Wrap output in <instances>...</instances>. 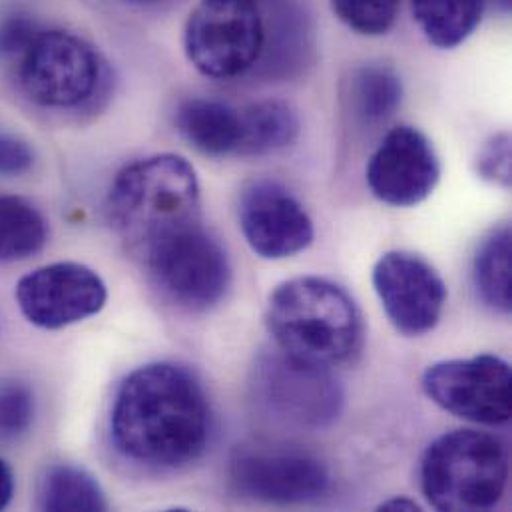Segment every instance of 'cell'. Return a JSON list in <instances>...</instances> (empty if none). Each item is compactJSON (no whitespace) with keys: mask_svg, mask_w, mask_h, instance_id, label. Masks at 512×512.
<instances>
[{"mask_svg":"<svg viewBox=\"0 0 512 512\" xmlns=\"http://www.w3.org/2000/svg\"><path fill=\"white\" fill-rule=\"evenodd\" d=\"M214 415L200 379L184 365L160 361L132 371L118 387L110 437L130 463L176 471L202 459Z\"/></svg>","mask_w":512,"mask_h":512,"instance_id":"6da1fadb","label":"cell"},{"mask_svg":"<svg viewBox=\"0 0 512 512\" xmlns=\"http://www.w3.org/2000/svg\"><path fill=\"white\" fill-rule=\"evenodd\" d=\"M265 323L277 349L329 369L355 361L365 341L363 317L353 297L315 275L283 281L269 295Z\"/></svg>","mask_w":512,"mask_h":512,"instance_id":"7a4b0ae2","label":"cell"},{"mask_svg":"<svg viewBox=\"0 0 512 512\" xmlns=\"http://www.w3.org/2000/svg\"><path fill=\"white\" fill-rule=\"evenodd\" d=\"M116 234L140 256L160 238L200 222V182L192 164L158 154L126 166L108 194Z\"/></svg>","mask_w":512,"mask_h":512,"instance_id":"3957f363","label":"cell"},{"mask_svg":"<svg viewBox=\"0 0 512 512\" xmlns=\"http://www.w3.org/2000/svg\"><path fill=\"white\" fill-rule=\"evenodd\" d=\"M507 483V449L483 431L445 433L429 445L421 461V489L437 511H489L503 499Z\"/></svg>","mask_w":512,"mask_h":512,"instance_id":"277c9868","label":"cell"},{"mask_svg":"<svg viewBox=\"0 0 512 512\" xmlns=\"http://www.w3.org/2000/svg\"><path fill=\"white\" fill-rule=\"evenodd\" d=\"M16 78L30 102L74 110L92 106L104 94L108 68L84 38L60 28H40L16 60Z\"/></svg>","mask_w":512,"mask_h":512,"instance_id":"5b68a950","label":"cell"},{"mask_svg":"<svg viewBox=\"0 0 512 512\" xmlns=\"http://www.w3.org/2000/svg\"><path fill=\"white\" fill-rule=\"evenodd\" d=\"M252 385L259 409L295 431L325 429L343 411L345 395L333 371L299 361L281 349L257 357Z\"/></svg>","mask_w":512,"mask_h":512,"instance_id":"8992f818","label":"cell"},{"mask_svg":"<svg viewBox=\"0 0 512 512\" xmlns=\"http://www.w3.org/2000/svg\"><path fill=\"white\" fill-rule=\"evenodd\" d=\"M265 16L257 0H200L184 28L190 64L204 76L230 80L261 60Z\"/></svg>","mask_w":512,"mask_h":512,"instance_id":"52a82bcc","label":"cell"},{"mask_svg":"<svg viewBox=\"0 0 512 512\" xmlns=\"http://www.w3.org/2000/svg\"><path fill=\"white\" fill-rule=\"evenodd\" d=\"M142 257L162 293L188 311L216 307L232 285L230 257L200 222L160 238Z\"/></svg>","mask_w":512,"mask_h":512,"instance_id":"ba28073f","label":"cell"},{"mask_svg":"<svg viewBox=\"0 0 512 512\" xmlns=\"http://www.w3.org/2000/svg\"><path fill=\"white\" fill-rule=\"evenodd\" d=\"M427 397L443 411L479 425H505L511 419V365L497 355L449 359L423 375Z\"/></svg>","mask_w":512,"mask_h":512,"instance_id":"9c48e42d","label":"cell"},{"mask_svg":"<svg viewBox=\"0 0 512 512\" xmlns=\"http://www.w3.org/2000/svg\"><path fill=\"white\" fill-rule=\"evenodd\" d=\"M22 315L40 329H62L100 313L108 299L104 279L88 265L58 261L26 273L14 291Z\"/></svg>","mask_w":512,"mask_h":512,"instance_id":"30bf717a","label":"cell"},{"mask_svg":"<svg viewBox=\"0 0 512 512\" xmlns=\"http://www.w3.org/2000/svg\"><path fill=\"white\" fill-rule=\"evenodd\" d=\"M230 481L242 497L277 507L307 505L329 491V471L317 457L283 449H238Z\"/></svg>","mask_w":512,"mask_h":512,"instance_id":"8fae6325","label":"cell"},{"mask_svg":"<svg viewBox=\"0 0 512 512\" xmlns=\"http://www.w3.org/2000/svg\"><path fill=\"white\" fill-rule=\"evenodd\" d=\"M373 287L393 327L407 337L433 331L445 311L447 285L413 252H387L373 267Z\"/></svg>","mask_w":512,"mask_h":512,"instance_id":"7c38bea8","label":"cell"},{"mask_svg":"<svg viewBox=\"0 0 512 512\" xmlns=\"http://www.w3.org/2000/svg\"><path fill=\"white\" fill-rule=\"evenodd\" d=\"M367 186L377 200L395 208L425 202L441 180V162L431 140L413 126L385 134L365 170Z\"/></svg>","mask_w":512,"mask_h":512,"instance_id":"4fadbf2b","label":"cell"},{"mask_svg":"<svg viewBox=\"0 0 512 512\" xmlns=\"http://www.w3.org/2000/svg\"><path fill=\"white\" fill-rule=\"evenodd\" d=\"M240 228L263 259H285L305 252L315 238L313 220L303 204L279 182L259 180L240 198Z\"/></svg>","mask_w":512,"mask_h":512,"instance_id":"5bb4252c","label":"cell"},{"mask_svg":"<svg viewBox=\"0 0 512 512\" xmlns=\"http://www.w3.org/2000/svg\"><path fill=\"white\" fill-rule=\"evenodd\" d=\"M184 140L204 156H238L242 146V112L220 100L190 98L176 112Z\"/></svg>","mask_w":512,"mask_h":512,"instance_id":"9a60e30c","label":"cell"},{"mask_svg":"<svg viewBox=\"0 0 512 512\" xmlns=\"http://www.w3.org/2000/svg\"><path fill=\"white\" fill-rule=\"evenodd\" d=\"M401 100V78L389 66L367 64L351 74L347 102L357 124L369 128L385 124L397 112Z\"/></svg>","mask_w":512,"mask_h":512,"instance_id":"2e32d148","label":"cell"},{"mask_svg":"<svg viewBox=\"0 0 512 512\" xmlns=\"http://www.w3.org/2000/svg\"><path fill=\"white\" fill-rule=\"evenodd\" d=\"M487 0H411L425 38L443 50L463 44L479 26Z\"/></svg>","mask_w":512,"mask_h":512,"instance_id":"e0dca14e","label":"cell"},{"mask_svg":"<svg viewBox=\"0 0 512 512\" xmlns=\"http://www.w3.org/2000/svg\"><path fill=\"white\" fill-rule=\"evenodd\" d=\"M242 112V146L238 156H267L291 146L299 136L297 112L281 100L250 104Z\"/></svg>","mask_w":512,"mask_h":512,"instance_id":"ac0fdd59","label":"cell"},{"mask_svg":"<svg viewBox=\"0 0 512 512\" xmlns=\"http://www.w3.org/2000/svg\"><path fill=\"white\" fill-rule=\"evenodd\" d=\"M38 509L42 511L102 512L108 509L100 483L74 465H52L38 483Z\"/></svg>","mask_w":512,"mask_h":512,"instance_id":"d6986e66","label":"cell"},{"mask_svg":"<svg viewBox=\"0 0 512 512\" xmlns=\"http://www.w3.org/2000/svg\"><path fill=\"white\" fill-rule=\"evenodd\" d=\"M473 281L487 307L499 313L512 309L511 228L493 230L479 246L473 261Z\"/></svg>","mask_w":512,"mask_h":512,"instance_id":"ffe728a7","label":"cell"},{"mask_svg":"<svg viewBox=\"0 0 512 512\" xmlns=\"http://www.w3.org/2000/svg\"><path fill=\"white\" fill-rule=\"evenodd\" d=\"M48 242L44 216L24 198L0 194V263L36 256Z\"/></svg>","mask_w":512,"mask_h":512,"instance_id":"44dd1931","label":"cell"},{"mask_svg":"<svg viewBox=\"0 0 512 512\" xmlns=\"http://www.w3.org/2000/svg\"><path fill=\"white\" fill-rule=\"evenodd\" d=\"M335 16L363 36L387 34L399 14L401 0H329Z\"/></svg>","mask_w":512,"mask_h":512,"instance_id":"7402d4cb","label":"cell"},{"mask_svg":"<svg viewBox=\"0 0 512 512\" xmlns=\"http://www.w3.org/2000/svg\"><path fill=\"white\" fill-rule=\"evenodd\" d=\"M34 423V393L26 383L0 381V441H20Z\"/></svg>","mask_w":512,"mask_h":512,"instance_id":"603a6c76","label":"cell"},{"mask_svg":"<svg viewBox=\"0 0 512 512\" xmlns=\"http://www.w3.org/2000/svg\"><path fill=\"white\" fill-rule=\"evenodd\" d=\"M477 174L501 188H511V136L495 134L477 156Z\"/></svg>","mask_w":512,"mask_h":512,"instance_id":"cb8c5ba5","label":"cell"},{"mask_svg":"<svg viewBox=\"0 0 512 512\" xmlns=\"http://www.w3.org/2000/svg\"><path fill=\"white\" fill-rule=\"evenodd\" d=\"M40 28L42 26H38V22L28 16H6L0 22V58L16 62L28 48V44L34 40Z\"/></svg>","mask_w":512,"mask_h":512,"instance_id":"d4e9b609","label":"cell"},{"mask_svg":"<svg viewBox=\"0 0 512 512\" xmlns=\"http://www.w3.org/2000/svg\"><path fill=\"white\" fill-rule=\"evenodd\" d=\"M34 164L32 148L10 134L0 132V176H20Z\"/></svg>","mask_w":512,"mask_h":512,"instance_id":"484cf974","label":"cell"},{"mask_svg":"<svg viewBox=\"0 0 512 512\" xmlns=\"http://www.w3.org/2000/svg\"><path fill=\"white\" fill-rule=\"evenodd\" d=\"M14 497V475L12 469L0 459V511H4Z\"/></svg>","mask_w":512,"mask_h":512,"instance_id":"4316f807","label":"cell"},{"mask_svg":"<svg viewBox=\"0 0 512 512\" xmlns=\"http://www.w3.org/2000/svg\"><path fill=\"white\" fill-rule=\"evenodd\" d=\"M379 511L385 512H397V511H405V512H417L421 511V507L415 503V501H409V499H391V501H387V503H383V505H379Z\"/></svg>","mask_w":512,"mask_h":512,"instance_id":"83f0119b","label":"cell"},{"mask_svg":"<svg viewBox=\"0 0 512 512\" xmlns=\"http://www.w3.org/2000/svg\"><path fill=\"white\" fill-rule=\"evenodd\" d=\"M497 2H499L505 10H509V8H511V0H497Z\"/></svg>","mask_w":512,"mask_h":512,"instance_id":"f1b7e54d","label":"cell"},{"mask_svg":"<svg viewBox=\"0 0 512 512\" xmlns=\"http://www.w3.org/2000/svg\"><path fill=\"white\" fill-rule=\"evenodd\" d=\"M130 2H136V4H152V2H158V0H130Z\"/></svg>","mask_w":512,"mask_h":512,"instance_id":"f546056e","label":"cell"}]
</instances>
